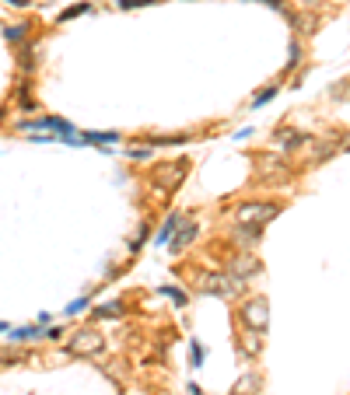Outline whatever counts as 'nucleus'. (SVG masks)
Wrapping results in <instances>:
<instances>
[{
    "label": "nucleus",
    "instance_id": "1",
    "mask_svg": "<svg viewBox=\"0 0 350 395\" xmlns=\"http://www.w3.org/2000/svg\"><path fill=\"white\" fill-rule=\"evenodd\" d=\"M280 213V203H263V200H242L235 206V220L242 224V228H266V224Z\"/></svg>",
    "mask_w": 350,
    "mask_h": 395
},
{
    "label": "nucleus",
    "instance_id": "2",
    "mask_svg": "<svg viewBox=\"0 0 350 395\" xmlns=\"http://www.w3.org/2000/svg\"><path fill=\"white\" fill-rule=\"evenodd\" d=\"M190 175V161L183 157V161H172V164H158L154 172H151V186H154V193H175L183 186V179Z\"/></svg>",
    "mask_w": 350,
    "mask_h": 395
},
{
    "label": "nucleus",
    "instance_id": "3",
    "mask_svg": "<svg viewBox=\"0 0 350 395\" xmlns=\"http://www.w3.org/2000/svg\"><path fill=\"white\" fill-rule=\"evenodd\" d=\"M64 347H67L71 357H98L105 350V336L98 329H74Z\"/></svg>",
    "mask_w": 350,
    "mask_h": 395
},
{
    "label": "nucleus",
    "instance_id": "4",
    "mask_svg": "<svg viewBox=\"0 0 350 395\" xmlns=\"http://www.w3.org/2000/svg\"><path fill=\"white\" fill-rule=\"evenodd\" d=\"M239 325L246 329V332H266L270 329V305H266V298H249V301H242V308H239Z\"/></svg>",
    "mask_w": 350,
    "mask_h": 395
},
{
    "label": "nucleus",
    "instance_id": "5",
    "mask_svg": "<svg viewBox=\"0 0 350 395\" xmlns=\"http://www.w3.org/2000/svg\"><path fill=\"white\" fill-rule=\"evenodd\" d=\"M291 172H287V161L280 154H256V179L266 182V186H277L284 182Z\"/></svg>",
    "mask_w": 350,
    "mask_h": 395
},
{
    "label": "nucleus",
    "instance_id": "6",
    "mask_svg": "<svg viewBox=\"0 0 350 395\" xmlns=\"http://www.w3.org/2000/svg\"><path fill=\"white\" fill-rule=\"evenodd\" d=\"M242 287L246 284H242V280H235L231 273H207V276H200V291H207L214 298H235Z\"/></svg>",
    "mask_w": 350,
    "mask_h": 395
},
{
    "label": "nucleus",
    "instance_id": "7",
    "mask_svg": "<svg viewBox=\"0 0 350 395\" xmlns=\"http://www.w3.org/2000/svg\"><path fill=\"white\" fill-rule=\"evenodd\" d=\"M196 235H200V224H196V217H193V213H186V217H183V224L175 228V235L168 238V252H172V256H183V252L196 242Z\"/></svg>",
    "mask_w": 350,
    "mask_h": 395
},
{
    "label": "nucleus",
    "instance_id": "8",
    "mask_svg": "<svg viewBox=\"0 0 350 395\" xmlns=\"http://www.w3.org/2000/svg\"><path fill=\"white\" fill-rule=\"evenodd\" d=\"M256 269H259V262H256V256H252V252H239L235 259L228 262V273L235 276V280H242V284H246V280H249Z\"/></svg>",
    "mask_w": 350,
    "mask_h": 395
},
{
    "label": "nucleus",
    "instance_id": "9",
    "mask_svg": "<svg viewBox=\"0 0 350 395\" xmlns=\"http://www.w3.org/2000/svg\"><path fill=\"white\" fill-rule=\"evenodd\" d=\"M273 137H277V147H284V151H298V147H305V140H312V137L291 130V126H280Z\"/></svg>",
    "mask_w": 350,
    "mask_h": 395
},
{
    "label": "nucleus",
    "instance_id": "10",
    "mask_svg": "<svg viewBox=\"0 0 350 395\" xmlns=\"http://www.w3.org/2000/svg\"><path fill=\"white\" fill-rule=\"evenodd\" d=\"M259 385H263V378H259V374H252V371H246V374L235 381L231 395H259Z\"/></svg>",
    "mask_w": 350,
    "mask_h": 395
},
{
    "label": "nucleus",
    "instance_id": "11",
    "mask_svg": "<svg viewBox=\"0 0 350 395\" xmlns=\"http://www.w3.org/2000/svg\"><path fill=\"white\" fill-rule=\"evenodd\" d=\"M42 325L35 322V325H18V329H11V343H32V340H42Z\"/></svg>",
    "mask_w": 350,
    "mask_h": 395
},
{
    "label": "nucleus",
    "instance_id": "12",
    "mask_svg": "<svg viewBox=\"0 0 350 395\" xmlns=\"http://www.w3.org/2000/svg\"><path fill=\"white\" fill-rule=\"evenodd\" d=\"M183 217H186V213H168L165 228H161V231H158V238H154V245H158V249H165V245H168V238H172V235H175V228L183 224Z\"/></svg>",
    "mask_w": 350,
    "mask_h": 395
},
{
    "label": "nucleus",
    "instance_id": "13",
    "mask_svg": "<svg viewBox=\"0 0 350 395\" xmlns=\"http://www.w3.org/2000/svg\"><path fill=\"white\" fill-rule=\"evenodd\" d=\"M116 140H120V133H91V130L77 133V147H81V144H91V147H105V144H116Z\"/></svg>",
    "mask_w": 350,
    "mask_h": 395
},
{
    "label": "nucleus",
    "instance_id": "14",
    "mask_svg": "<svg viewBox=\"0 0 350 395\" xmlns=\"http://www.w3.org/2000/svg\"><path fill=\"white\" fill-rule=\"evenodd\" d=\"M123 301H102L98 308H91V315L95 318H123Z\"/></svg>",
    "mask_w": 350,
    "mask_h": 395
},
{
    "label": "nucleus",
    "instance_id": "15",
    "mask_svg": "<svg viewBox=\"0 0 350 395\" xmlns=\"http://www.w3.org/2000/svg\"><path fill=\"white\" fill-rule=\"evenodd\" d=\"M28 35H32V28H28V25H8V28H4V39H8L11 46L28 42Z\"/></svg>",
    "mask_w": 350,
    "mask_h": 395
},
{
    "label": "nucleus",
    "instance_id": "16",
    "mask_svg": "<svg viewBox=\"0 0 350 395\" xmlns=\"http://www.w3.org/2000/svg\"><path fill=\"white\" fill-rule=\"evenodd\" d=\"M28 354L25 350H11V347H0V364L4 367H15V364H25Z\"/></svg>",
    "mask_w": 350,
    "mask_h": 395
},
{
    "label": "nucleus",
    "instance_id": "17",
    "mask_svg": "<svg viewBox=\"0 0 350 395\" xmlns=\"http://www.w3.org/2000/svg\"><path fill=\"white\" fill-rule=\"evenodd\" d=\"M81 15H91L88 0H81V4H74V8H67V11H60V21H74V18H81Z\"/></svg>",
    "mask_w": 350,
    "mask_h": 395
},
{
    "label": "nucleus",
    "instance_id": "18",
    "mask_svg": "<svg viewBox=\"0 0 350 395\" xmlns=\"http://www.w3.org/2000/svg\"><path fill=\"white\" fill-rule=\"evenodd\" d=\"M18 108H28V112L39 108L35 98H32V84H21V88H18Z\"/></svg>",
    "mask_w": 350,
    "mask_h": 395
},
{
    "label": "nucleus",
    "instance_id": "19",
    "mask_svg": "<svg viewBox=\"0 0 350 395\" xmlns=\"http://www.w3.org/2000/svg\"><path fill=\"white\" fill-rule=\"evenodd\" d=\"M161 294H165V298H172V301H175V308H186V301H190V298H186V291H179V287H168V284L161 287Z\"/></svg>",
    "mask_w": 350,
    "mask_h": 395
},
{
    "label": "nucleus",
    "instance_id": "20",
    "mask_svg": "<svg viewBox=\"0 0 350 395\" xmlns=\"http://www.w3.org/2000/svg\"><path fill=\"white\" fill-rule=\"evenodd\" d=\"M277 91H280V84H273V88H266V91H259V95L252 98V108H259V105H266V102H270V98H273Z\"/></svg>",
    "mask_w": 350,
    "mask_h": 395
},
{
    "label": "nucleus",
    "instance_id": "21",
    "mask_svg": "<svg viewBox=\"0 0 350 395\" xmlns=\"http://www.w3.org/2000/svg\"><path fill=\"white\" fill-rule=\"evenodd\" d=\"M256 4H266V8H273V11H280L284 18H291V15H295V11H291V8L284 4V0H256Z\"/></svg>",
    "mask_w": 350,
    "mask_h": 395
},
{
    "label": "nucleus",
    "instance_id": "22",
    "mask_svg": "<svg viewBox=\"0 0 350 395\" xmlns=\"http://www.w3.org/2000/svg\"><path fill=\"white\" fill-rule=\"evenodd\" d=\"M302 64V42H291V60H287V70H295Z\"/></svg>",
    "mask_w": 350,
    "mask_h": 395
},
{
    "label": "nucleus",
    "instance_id": "23",
    "mask_svg": "<svg viewBox=\"0 0 350 395\" xmlns=\"http://www.w3.org/2000/svg\"><path fill=\"white\" fill-rule=\"evenodd\" d=\"M151 4H158V0H120V8H123V11H133V8H151Z\"/></svg>",
    "mask_w": 350,
    "mask_h": 395
},
{
    "label": "nucleus",
    "instance_id": "24",
    "mask_svg": "<svg viewBox=\"0 0 350 395\" xmlns=\"http://www.w3.org/2000/svg\"><path fill=\"white\" fill-rule=\"evenodd\" d=\"M84 308H91V305H88V298H77V301H71V305H67V315H81Z\"/></svg>",
    "mask_w": 350,
    "mask_h": 395
},
{
    "label": "nucleus",
    "instance_id": "25",
    "mask_svg": "<svg viewBox=\"0 0 350 395\" xmlns=\"http://www.w3.org/2000/svg\"><path fill=\"white\" fill-rule=\"evenodd\" d=\"M190 357H193V367H200V364H203V347L193 343V347H190Z\"/></svg>",
    "mask_w": 350,
    "mask_h": 395
},
{
    "label": "nucleus",
    "instance_id": "26",
    "mask_svg": "<svg viewBox=\"0 0 350 395\" xmlns=\"http://www.w3.org/2000/svg\"><path fill=\"white\" fill-rule=\"evenodd\" d=\"M147 154H151V147H130V157H133V161H144Z\"/></svg>",
    "mask_w": 350,
    "mask_h": 395
},
{
    "label": "nucleus",
    "instance_id": "27",
    "mask_svg": "<svg viewBox=\"0 0 350 395\" xmlns=\"http://www.w3.org/2000/svg\"><path fill=\"white\" fill-rule=\"evenodd\" d=\"M4 4H11V8H28L32 0H4Z\"/></svg>",
    "mask_w": 350,
    "mask_h": 395
},
{
    "label": "nucleus",
    "instance_id": "28",
    "mask_svg": "<svg viewBox=\"0 0 350 395\" xmlns=\"http://www.w3.org/2000/svg\"><path fill=\"white\" fill-rule=\"evenodd\" d=\"M0 332H11V329H8V322H0Z\"/></svg>",
    "mask_w": 350,
    "mask_h": 395
},
{
    "label": "nucleus",
    "instance_id": "29",
    "mask_svg": "<svg viewBox=\"0 0 350 395\" xmlns=\"http://www.w3.org/2000/svg\"><path fill=\"white\" fill-rule=\"evenodd\" d=\"M0 119H4V112H0Z\"/></svg>",
    "mask_w": 350,
    "mask_h": 395
}]
</instances>
